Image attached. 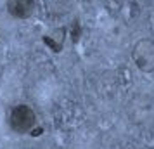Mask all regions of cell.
I'll return each mask as SVG.
<instances>
[{"instance_id": "1", "label": "cell", "mask_w": 154, "mask_h": 149, "mask_svg": "<svg viewBox=\"0 0 154 149\" xmlns=\"http://www.w3.org/2000/svg\"><path fill=\"white\" fill-rule=\"evenodd\" d=\"M132 59L137 70L142 73H154V42L151 38H142L133 45Z\"/></svg>"}, {"instance_id": "2", "label": "cell", "mask_w": 154, "mask_h": 149, "mask_svg": "<svg viewBox=\"0 0 154 149\" xmlns=\"http://www.w3.org/2000/svg\"><path fill=\"white\" fill-rule=\"evenodd\" d=\"M36 125V114L26 104H17L11 111V127L17 134H28Z\"/></svg>"}, {"instance_id": "3", "label": "cell", "mask_w": 154, "mask_h": 149, "mask_svg": "<svg viewBox=\"0 0 154 149\" xmlns=\"http://www.w3.org/2000/svg\"><path fill=\"white\" fill-rule=\"evenodd\" d=\"M35 0H7V11L12 17L26 19L33 14Z\"/></svg>"}, {"instance_id": "4", "label": "cell", "mask_w": 154, "mask_h": 149, "mask_svg": "<svg viewBox=\"0 0 154 149\" xmlns=\"http://www.w3.org/2000/svg\"><path fill=\"white\" fill-rule=\"evenodd\" d=\"M64 40H66V29L64 28H56L43 36V42L47 43L50 50H54V52H61Z\"/></svg>"}]
</instances>
